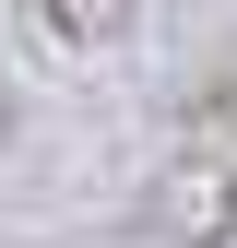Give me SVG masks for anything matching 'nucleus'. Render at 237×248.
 Returning a JSON list of instances; mask_svg holds the SVG:
<instances>
[{
  "label": "nucleus",
  "instance_id": "nucleus-1",
  "mask_svg": "<svg viewBox=\"0 0 237 248\" xmlns=\"http://www.w3.org/2000/svg\"><path fill=\"white\" fill-rule=\"evenodd\" d=\"M237 225V177L225 166H178L166 189H154V236H190V248H214Z\"/></svg>",
  "mask_w": 237,
  "mask_h": 248
},
{
  "label": "nucleus",
  "instance_id": "nucleus-2",
  "mask_svg": "<svg viewBox=\"0 0 237 248\" xmlns=\"http://www.w3.org/2000/svg\"><path fill=\"white\" fill-rule=\"evenodd\" d=\"M48 24H59V36H83V47H118V36L142 24V0H48Z\"/></svg>",
  "mask_w": 237,
  "mask_h": 248
}]
</instances>
